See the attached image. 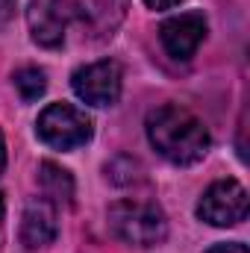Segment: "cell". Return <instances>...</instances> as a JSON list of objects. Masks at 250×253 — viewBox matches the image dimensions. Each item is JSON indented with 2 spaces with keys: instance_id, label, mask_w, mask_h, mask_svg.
I'll return each mask as SVG.
<instances>
[{
  "instance_id": "obj_15",
  "label": "cell",
  "mask_w": 250,
  "mask_h": 253,
  "mask_svg": "<svg viewBox=\"0 0 250 253\" xmlns=\"http://www.w3.org/2000/svg\"><path fill=\"white\" fill-rule=\"evenodd\" d=\"M3 209H6V203H3V194H0V227H3Z\"/></svg>"
},
{
  "instance_id": "obj_2",
  "label": "cell",
  "mask_w": 250,
  "mask_h": 253,
  "mask_svg": "<svg viewBox=\"0 0 250 253\" xmlns=\"http://www.w3.org/2000/svg\"><path fill=\"white\" fill-rule=\"evenodd\" d=\"M109 230L115 239L132 248H156L168 239L165 212L156 203L144 200H118L109 206Z\"/></svg>"
},
{
  "instance_id": "obj_10",
  "label": "cell",
  "mask_w": 250,
  "mask_h": 253,
  "mask_svg": "<svg viewBox=\"0 0 250 253\" xmlns=\"http://www.w3.org/2000/svg\"><path fill=\"white\" fill-rule=\"evenodd\" d=\"M15 88H18L24 103H36L47 91V77L42 68H21L15 74Z\"/></svg>"
},
{
  "instance_id": "obj_6",
  "label": "cell",
  "mask_w": 250,
  "mask_h": 253,
  "mask_svg": "<svg viewBox=\"0 0 250 253\" xmlns=\"http://www.w3.org/2000/svg\"><path fill=\"white\" fill-rule=\"evenodd\" d=\"M121 65L112 59H100V62L83 65L74 71L71 85L74 94L88 103V106H112L121 97Z\"/></svg>"
},
{
  "instance_id": "obj_12",
  "label": "cell",
  "mask_w": 250,
  "mask_h": 253,
  "mask_svg": "<svg viewBox=\"0 0 250 253\" xmlns=\"http://www.w3.org/2000/svg\"><path fill=\"white\" fill-rule=\"evenodd\" d=\"M15 15V0H0V27H6Z\"/></svg>"
},
{
  "instance_id": "obj_3",
  "label": "cell",
  "mask_w": 250,
  "mask_h": 253,
  "mask_svg": "<svg viewBox=\"0 0 250 253\" xmlns=\"http://www.w3.org/2000/svg\"><path fill=\"white\" fill-rule=\"evenodd\" d=\"M36 132L39 138L47 144V147H56V150H74V147H83L91 132H94V124L91 118L71 106V103H50L39 121H36Z\"/></svg>"
},
{
  "instance_id": "obj_7",
  "label": "cell",
  "mask_w": 250,
  "mask_h": 253,
  "mask_svg": "<svg viewBox=\"0 0 250 253\" xmlns=\"http://www.w3.org/2000/svg\"><path fill=\"white\" fill-rule=\"evenodd\" d=\"M159 39H162V47L168 50V56L186 62L197 53L200 42L206 39V18L200 12L174 15L159 27Z\"/></svg>"
},
{
  "instance_id": "obj_11",
  "label": "cell",
  "mask_w": 250,
  "mask_h": 253,
  "mask_svg": "<svg viewBox=\"0 0 250 253\" xmlns=\"http://www.w3.org/2000/svg\"><path fill=\"white\" fill-rule=\"evenodd\" d=\"M206 253H248V245H242V242H224V245L209 248Z\"/></svg>"
},
{
  "instance_id": "obj_13",
  "label": "cell",
  "mask_w": 250,
  "mask_h": 253,
  "mask_svg": "<svg viewBox=\"0 0 250 253\" xmlns=\"http://www.w3.org/2000/svg\"><path fill=\"white\" fill-rule=\"evenodd\" d=\"M147 3V9H156V12H162V9H171V6H177L180 0H144Z\"/></svg>"
},
{
  "instance_id": "obj_9",
  "label": "cell",
  "mask_w": 250,
  "mask_h": 253,
  "mask_svg": "<svg viewBox=\"0 0 250 253\" xmlns=\"http://www.w3.org/2000/svg\"><path fill=\"white\" fill-rule=\"evenodd\" d=\"M39 183L44 197L53 203V206H71L74 203V177L59 168L56 162H42L39 168Z\"/></svg>"
},
{
  "instance_id": "obj_5",
  "label": "cell",
  "mask_w": 250,
  "mask_h": 253,
  "mask_svg": "<svg viewBox=\"0 0 250 253\" xmlns=\"http://www.w3.org/2000/svg\"><path fill=\"white\" fill-rule=\"evenodd\" d=\"M248 191L239 180H218L203 191L197 203V218L212 227H236L248 218Z\"/></svg>"
},
{
  "instance_id": "obj_4",
  "label": "cell",
  "mask_w": 250,
  "mask_h": 253,
  "mask_svg": "<svg viewBox=\"0 0 250 253\" xmlns=\"http://www.w3.org/2000/svg\"><path fill=\"white\" fill-rule=\"evenodd\" d=\"M80 18L83 9L71 0H33L27 9L30 36L42 47H62L68 27Z\"/></svg>"
},
{
  "instance_id": "obj_1",
  "label": "cell",
  "mask_w": 250,
  "mask_h": 253,
  "mask_svg": "<svg viewBox=\"0 0 250 253\" xmlns=\"http://www.w3.org/2000/svg\"><path fill=\"white\" fill-rule=\"evenodd\" d=\"M147 138L156 153L174 165H194L209 150V132L203 121L174 103L156 106L147 115Z\"/></svg>"
},
{
  "instance_id": "obj_8",
  "label": "cell",
  "mask_w": 250,
  "mask_h": 253,
  "mask_svg": "<svg viewBox=\"0 0 250 253\" xmlns=\"http://www.w3.org/2000/svg\"><path fill=\"white\" fill-rule=\"evenodd\" d=\"M56 206L47 197H36L27 203L21 218V242L27 251H42L56 239Z\"/></svg>"
},
{
  "instance_id": "obj_14",
  "label": "cell",
  "mask_w": 250,
  "mask_h": 253,
  "mask_svg": "<svg viewBox=\"0 0 250 253\" xmlns=\"http://www.w3.org/2000/svg\"><path fill=\"white\" fill-rule=\"evenodd\" d=\"M6 168V141H3V132H0V174Z\"/></svg>"
}]
</instances>
